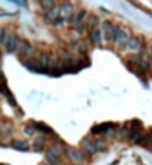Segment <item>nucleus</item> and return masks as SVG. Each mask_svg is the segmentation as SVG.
Here are the masks:
<instances>
[{"label": "nucleus", "instance_id": "1", "mask_svg": "<svg viewBox=\"0 0 152 165\" xmlns=\"http://www.w3.org/2000/svg\"><path fill=\"white\" fill-rule=\"evenodd\" d=\"M65 154H67L68 159H71L73 162L75 164H81V162H84L86 161V155L78 150V149H74V148H67L65 149Z\"/></svg>", "mask_w": 152, "mask_h": 165}, {"label": "nucleus", "instance_id": "2", "mask_svg": "<svg viewBox=\"0 0 152 165\" xmlns=\"http://www.w3.org/2000/svg\"><path fill=\"white\" fill-rule=\"evenodd\" d=\"M19 43H21V40H19V37H18L17 34H9L5 41L6 52H7V53H13V52L18 49Z\"/></svg>", "mask_w": 152, "mask_h": 165}, {"label": "nucleus", "instance_id": "3", "mask_svg": "<svg viewBox=\"0 0 152 165\" xmlns=\"http://www.w3.org/2000/svg\"><path fill=\"white\" fill-rule=\"evenodd\" d=\"M61 159V152H59V149L56 148H50L47 152H46V161L49 162L50 165H56Z\"/></svg>", "mask_w": 152, "mask_h": 165}, {"label": "nucleus", "instance_id": "4", "mask_svg": "<svg viewBox=\"0 0 152 165\" xmlns=\"http://www.w3.org/2000/svg\"><path fill=\"white\" fill-rule=\"evenodd\" d=\"M33 53V46L28 41H21L19 46H18V56L19 57H25L30 56Z\"/></svg>", "mask_w": 152, "mask_h": 165}, {"label": "nucleus", "instance_id": "5", "mask_svg": "<svg viewBox=\"0 0 152 165\" xmlns=\"http://www.w3.org/2000/svg\"><path fill=\"white\" fill-rule=\"evenodd\" d=\"M112 128H115V125L111 124V122H108V124L95 125V127H93V130H92V133H93V134H96V136H99V134H108V133L112 130Z\"/></svg>", "mask_w": 152, "mask_h": 165}, {"label": "nucleus", "instance_id": "6", "mask_svg": "<svg viewBox=\"0 0 152 165\" xmlns=\"http://www.w3.org/2000/svg\"><path fill=\"white\" fill-rule=\"evenodd\" d=\"M59 13L62 15V19H68V18H73L74 15V6L71 3H64L62 7H59Z\"/></svg>", "mask_w": 152, "mask_h": 165}, {"label": "nucleus", "instance_id": "7", "mask_svg": "<svg viewBox=\"0 0 152 165\" xmlns=\"http://www.w3.org/2000/svg\"><path fill=\"white\" fill-rule=\"evenodd\" d=\"M127 46H129L130 50H139L142 46V40L140 37H137V35H131V37H129V40H127Z\"/></svg>", "mask_w": 152, "mask_h": 165}, {"label": "nucleus", "instance_id": "8", "mask_svg": "<svg viewBox=\"0 0 152 165\" xmlns=\"http://www.w3.org/2000/svg\"><path fill=\"white\" fill-rule=\"evenodd\" d=\"M112 22H109V21H103L102 22V34L105 35V40L107 41H111V37H109V34H111V28H112Z\"/></svg>", "mask_w": 152, "mask_h": 165}, {"label": "nucleus", "instance_id": "9", "mask_svg": "<svg viewBox=\"0 0 152 165\" xmlns=\"http://www.w3.org/2000/svg\"><path fill=\"white\" fill-rule=\"evenodd\" d=\"M90 41L93 44H99L102 41V31L99 28H93L90 31Z\"/></svg>", "mask_w": 152, "mask_h": 165}, {"label": "nucleus", "instance_id": "10", "mask_svg": "<svg viewBox=\"0 0 152 165\" xmlns=\"http://www.w3.org/2000/svg\"><path fill=\"white\" fill-rule=\"evenodd\" d=\"M127 40H129V35H127V33L126 31H121L118 35V39L115 40V43H117V46H118V49H124L126 46H127Z\"/></svg>", "mask_w": 152, "mask_h": 165}, {"label": "nucleus", "instance_id": "11", "mask_svg": "<svg viewBox=\"0 0 152 165\" xmlns=\"http://www.w3.org/2000/svg\"><path fill=\"white\" fill-rule=\"evenodd\" d=\"M83 148H84L86 154H89V155H93V154H96L95 143L92 142V140H89V139H84V140H83Z\"/></svg>", "mask_w": 152, "mask_h": 165}, {"label": "nucleus", "instance_id": "12", "mask_svg": "<svg viewBox=\"0 0 152 165\" xmlns=\"http://www.w3.org/2000/svg\"><path fill=\"white\" fill-rule=\"evenodd\" d=\"M37 63L40 65V68H41V69H46L47 66H49V63H50V61H49V56H47L46 53H40L39 59H37Z\"/></svg>", "mask_w": 152, "mask_h": 165}, {"label": "nucleus", "instance_id": "13", "mask_svg": "<svg viewBox=\"0 0 152 165\" xmlns=\"http://www.w3.org/2000/svg\"><path fill=\"white\" fill-rule=\"evenodd\" d=\"M99 18L96 16V15H90V16L87 18V22H86V25H87V28H90V30H93V28H97V25H99Z\"/></svg>", "mask_w": 152, "mask_h": 165}, {"label": "nucleus", "instance_id": "14", "mask_svg": "<svg viewBox=\"0 0 152 165\" xmlns=\"http://www.w3.org/2000/svg\"><path fill=\"white\" fill-rule=\"evenodd\" d=\"M58 18H59V7H53V9H50V11H47V19L50 21V22L55 24V21H56Z\"/></svg>", "mask_w": 152, "mask_h": 165}, {"label": "nucleus", "instance_id": "15", "mask_svg": "<svg viewBox=\"0 0 152 165\" xmlns=\"http://www.w3.org/2000/svg\"><path fill=\"white\" fill-rule=\"evenodd\" d=\"M45 146H46V139H45V137H37V139L33 142L34 150H41Z\"/></svg>", "mask_w": 152, "mask_h": 165}, {"label": "nucleus", "instance_id": "16", "mask_svg": "<svg viewBox=\"0 0 152 165\" xmlns=\"http://www.w3.org/2000/svg\"><path fill=\"white\" fill-rule=\"evenodd\" d=\"M40 5H41V7L45 9V11H50V9H53L55 7V0H40Z\"/></svg>", "mask_w": 152, "mask_h": 165}, {"label": "nucleus", "instance_id": "17", "mask_svg": "<svg viewBox=\"0 0 152 165\" xmlns=\"http://www.w3.org/2000/svg\"><path fill=\"white\" fill-rule=\"evenodd\" d=\"M12 148L18 149V150H28L30 144L27 142H12Z\"/></svg>", "mask_w": 152, "mask_h": 165}, {"label": "nucleus", "instance_id": "18", "mask_svg": "<svg viewBox=\"0 0 152 165\" xmlns=\"http://www.w3.org/2000/svg\"><path fill=\"white\" fill-rule=\"evenodd\" d=\"M120 33H121V30H120L118 25H112V28H111V34H109V37H111V41H115L117 39H118Z\"/></svg>", "mask_w": 152, "mask_h": 165}, {"label": "nucleus", "instance_id": "19", "mask_svg": "<svg viewBox=\"0 0 152 165\" xmlns=\"http://www.w3.org/2000/svg\"><path fill=\"white\" fill-rule=\"evenodd\" d=\"M87 16V12L84 11V9H80L78 11V13L75 15V24H81V22H84V18Z\"/></svg>", "mask_w": 152, "mask_h": 165}, {"label": "nucleus", "instance_id": "20", "mask_svg": "<svg viewBox=\"0 0 152 165\" xmlns=\"http://www.w3.org/2000/svg\"><path fill=\"white\" fill-rule=\"evenodd\" d=\"M95 148H96V152H102V150H105V149H107V140L99 139V140L95 143Z\"/></svg>", "mask_w": 152, "mask_h": 165}, {"label": "nucleus", "instance_id": "21", "mask_svg": "<svg viewBox=\"0 0 152 165\" xmlns=\"http://www.w3.org/2000/svg\"><path fill=\"white\" fill-rule=\"evenodd\" d=\"M34 130H40V131H46V134H52V128L50 127H47L45 124H34Z\"/></svg>", "mask_w": 152, "mask_h": 165}, {"label": "nucleus", "instance_id": "22", "mask_svg": "<svg viewBox=\"0 0 152 165\" xmlns=\"http://www.w3.org/2000/svg\"><path fill=\"white\" fill-rule=\"evenodd\" d=\"M6 39H7V31L6 28H2L0 30V44H5Z\"/></svg>", "mask_w": 152, "mask_h": 165}, {"label": "nucleus", "instance_id": "23", "mask_svg": "<svg viewBox=\"0 0 152 165\" xmlns=\"http://www.w3.org/2000/svg\"><path fill=\"white\" fill-rule=\"evenodd\" d=\"M87 28V25H86V22H81V24H77V33L78 34H83L84 33V30Z\"/></svg>", "mask_w": 152, "mask_h": 165}, {"label": "nucleus", "instance_id": "24", "mask_svg": "<svg viewBox=\"0 0 152 165\" xmlns=\"http://www.w3.org/2000/svg\"><path fill=\"white\" fill-rule=\"evenodd\" d=\"M24 131H25V134H27V136H33L36 130H34V127H25V130H24Z\"/></svg>", "mask_w": 152, "mask_h": 165}, {"label": "nucleus", "instance_id": "25", "mask_svg": "<svg viewBox=\"0 0 152 165\" xmlns=\"http://www.w3.org/2000/svg\"><path fill=\"white\" fill-rule=\"evenodd\" d=\"M129 134V128L127 127H123L121 130H120V136H127Z\"/></svg>", "mask_w": 152, "mask_h": 165}, {"label": "nucleus", "instance_id": "26", "mask_svg": "<svg viewBox=\"0 0 152 165\" xmlns=\"http://www.w3.org/2000/svg\"><path fill=\"white\" fill-rule=\"evenodd\" d=\"M0 81H3V74L0 72Z\"/></svg>", "mask_w": 152, "mask_h": 165}, {"label": "nucleus", "instance_id": "27", "mask_svg": "<svg viewBox=\"0 0 152 165\" xmlns=\"http://www.w3.org/2000/svg\"><path fill=\"white\" fill-rule=\"evenodd\" d=\"M149 57H151V62H152V50H151V55H149Z\"/></svg>", "mask_w": 152, "mask_h": 165}, {"label": "nucleus", "instance_id": "28", "mask_svg": "<svg viewBox=\"0 0 152 165\" xmlns=\"http://www.w3.org/2000/svg\"><path fill=\"white\" fill-rule=\"evenodd\" d=\"M45 165H46V164H45Z\"/></svg>", "mask_w": 152, "mask_h": 165}]
</instances>
